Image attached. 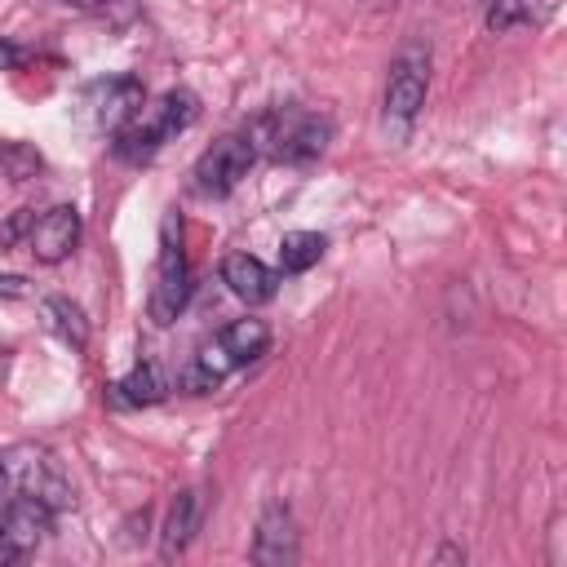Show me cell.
I'll list each match as a JSON object with an SVG mask.
<instances>
[{
    "instance_id": "7402d4cb",
    "label": "cell",
    "mask_w": 567,
    "mask_h": 567,
    "mask_svg": "<svg viewBox=\"0 0 567 567\" xmlns=\"http://www.w3.org/2000/svg\"><path fill=\"white\" fill-rule=\"evenodd\" d=\"M434 563H465V549H461V545H439Z\"/></svg>"
},
{
    "instance_id": "9c48e42d",
    "label": "cell",
    "mask_w": 567,
    "mask_h": 567,
    "mask_svg": "<svg viewBox=\"0 0 567 567\" xmlns=\"http://www.w3.org/2000/svg\"><path fill=\"white\" fill-rule=\"evenodd\" d=\"M146 106V89L137 75H106L89 89V111H93V124L102 133H120L124 124H133V115Z\"/></svg>"
},
{
    "instance_id": "6da1fadb",
    "label": "cell",
    "mask_w": 567,
    "mask_h": 567,
    "mask_svg": "<svg viewBox=\"0 0 567 567\" xmlns=\"http://www.w3.org/2000/svg\"><path fill=\"white\" fill-rule=\"evenodd\" d=\"M195 120H199V97H195L190 89H168V93H159L155 102H146V106L133 115V124H124V128L115 133L111 146H115L120 159L146 164V159H155L177 133H186Z\"/></svg>"
},
{
    "instance_id": "3957f363",
    "label": "cell",
    "mask_w": 567,
    "mask_h": 567,
    "mask_svg": "<svg viewBox=\"0 0 567 567\" xmlns=\"http://www.w3.org/2000/svg\"><path fill=\"white\" fill-rule=\"evenodd\" d=\"M430 40L412 35L399 44V53L390 58V75H385V128L390 137H408L421 106H425V93H430Z\"/></svg>"
},
{
    "instance_id": "5bb4252c",
    "label": "cell",
    "mask_w": 567,
    "mask_h": 567,
    "mask_svg": "<svg viewBox=\"0 0 567 567\" xmlns=\"http://www.w3.org/2000/svg\"><path fill=\"white\" fill-rule=\"evenodd\" d=\"M213 341L221 346V354L230 359V368H248V363H257L270 350V323L244 315V319H230Z\"/></svg>"
},
{
    "instance_id": "d4e9b609",
    "label": "cell",
    "mask_w": 567,
    "mask_h": 567,
    "mask_svg": "<svg viewBox=\"0 0 567 567\" xmlns=\"http://www.w3.org/2000/svg\"><path fill=\"white\" fill-rule=\"evenodd\" d=\"M372 4H377V9H394L399 0H372Z\"/></svg>"
},
{
    "instance_id": "9a60e30c",
    "label": "cell",
    "mask_w": 567,
    "mask_h": 567,
    "mask_svg": "<svg viewBox=\"0 0 567 567\" xmlns=\"http://www.w3.org/2000/svg\"><path fill=\"white\" fill-rule=\"evenodd\" d=\"M328 252V235L319 230H288L279 239V270L284 275H306L310 266H319Z\"/></svg>"
},
{
    "instance_id": "4fadbf2b",
    "label": "cell",
    "mask_w": 567,
    "mask_h": 567,
    "mask_svg": "<svg viewBox=\"0 0 567 567\" xmlns=\"http://www.w3.org/2000/svg\"><path fill=\"white\" fill-rule=\"evenodd\" d=\"M168 377H164V368L155 363V359H142V363H133L115 385H111V399L120 403V408H155V403H164L168 399Z\"/></svg>"
},
{
    "instance_id": "ffe728a7",
    "label": "cell",
    "mask_w": 567,
    "mask_h": 567,
    "mask_svg": "<svg viewBox=\"0 0 567 567\" xmlns=\"http://www.w3.org/2000/svg\"><path fill=\"white\" fill-rule=\"evenodd\" d=\"M22 62H27V49H18V44L0 40V71H18Z\"/></svg>"
},
{
    "instance_id": "7a4b0ae2",
    "label": "cell",
    "mask_w": 567,
    "mask_h": 567,
    "mask_svg": "<svg viewBox=\"0 0 567 567\" xmlns=\"http://www.w3.org/2000/svg\"><path fill=\"white\" fill-rule=\"evenodd\" d=\"M248 137H252L257 151H266L279 164H310V159H319L328 151L332 120L315 115L306 106H275V111L252 120Z\"/></svg>"
},
{
    "instance_id": "8fae6325",
    "label": "cell",
    "mask_w": 567,
    "mask_h": 567,
    "mask_svg": "<svg viewBox=\"0 0 567 567\" xmlns=\"http://www.w3.org/2000/svg\"><path fill=\"white\" fill-rule=\"evenodd\" d=\"M221 284L248 306H266L279 292V275L252 252H226L221 257Z\"/></svg>"
},
{
    "instance_id": "5b68a950",
    "label": "cell",
    "mask_w": 567,
    "mask_h": 567,
    "mask_svg": "<svg viewBox=\"0 0 567 567\" xmlns=\"http://www.w3.org/2000/svg\"><path fill=\"white\" fill-rule=\"evenodd\" d=\"M53 518L58 509L44 505L40 496H13L4 509H0V567H13V563H27L44 536L53 532Z\"/></svg>"
},
{
    "instance_id": "52a82bcc",
    "label": "cell",
    "mask_w": 567,
    "mask_h": 567,
    "mask_svg": "<svg viewBox=\"0 0 567 567\" xmlns=\"http://www.w3.org/2000/svg\"><path fill=\"white\" fill-rule=\"evenodd\" d=\"M248 558L257 567H292L301 558V532H297V518L284 501H270L252 527V549Z\"/></svg>"
},
{
    "instance_id": "e0dca14e",
    "label": "cell",
    "mask_w": 567,
    "mask_h": 567,
    "mask_svg": "<svg viewBox=\"0 0 567 567\" xmlns=\"http://www.w3.org/2000/svg\"><path fill=\"white\" fill-rule=\"evenodd\" d=\"M40 168H44V155L31 142H0V173L9 182H31L40 177Z\"/></svg>"
},
{
    "instance_id": "cb8c5ba5",
    "label": "cell",
    "mask_w": 567,
    "mask_h": 567,
    "mask_svg": "<svg viewBox=\"0 0 567 567\" xmlns=\"http://www.w3.org/2000/svg\"><path fill=\"white\" fill-rule=\"evenodd\" d=\"M4 483H9V470H4V456H0V492H4Z\"/></svg>"
},
{
    "instance_id": "ba28073f",
    "label": "cell",
    "mask_w": 567,
    "mask_h": 567,
    "mask_svg": "<svg viewBox=\"0 0 567 567\" xmlns=\"http://www.w3.org/2000/svg\"><path fill=\"white\" fill-rule=\"evenodd\" d=\"M4 470L18 478V487L27 492V496H40L44 505H53V509H66L75 496H71V483H66V474H62V465L49 456V452H40V447H18L13 456H4Z\"/></svg>"
},
{
    "instance_id": "603a6c76",
    "label": "cell",
    "mask_w": 567,
    "mask_h": 567,
    "mask_svg": "<svg viewBox=\"0 0 567 567\" xmlns=\"http://www.w3.org/2000/svg\"><path fill=\"white\" fill-rule=\"evenodd\" d=\"M66 4H75V9H84V13H106V9H111V0H66Z\"/></svg>"
},
{
    "instance_id": "30bf717a",
    "label": "cell",
    "mask_w": 567,
    "mask_h": 567,
    "mask_svg": "<svg viewBox=\"0 0 567 567\" xmlns=\"http://www.w3.org/2000/svg\"><path fill=\"white\" fill-rule=\"evenodd\" d=\"M80 235H84L80 213H75L71 204H53V208H44V213L35 217V226H31V235H27V248H31L35 261L62 266V261L80 248Z\"/></svg>"
},
{
    "instance_id": "7c38bea8",
    "label": "cell",
    "mask_w": 567,
    "mask_h": 567,
    "mask_svg": "<svg viewBox=\"0 0 567 567\" xmlns=\"http://www.w3.org/2000/svg\"><path fill=\"white\" fill-rule=\"evenodd\" d=\"M204 509H208V496L204 487H182L168 505V518L159 527V554L164 558H177L186 554V545L199 536V523H204Z\"/></svg>"
},
{
    "instance_id": "2e32d148",
    "label": "cell",
    "mask_w": 567,
    "mask_h": 567,
    "mask_svg": "<svg viewBox=\"0 0 567 567\" xmlns=\"http://www.w3.org/2000/svg\"><path fill=\"white\" fill-rule=\"evenodd\" d=\"M44 315H49L53 332H58L71 350H84V346H89V319H84V310H80L71 297H62V292L44 297Z\"/></svg>"
},
{
    "instance_id": "44dd1931",
    "label": "cell",
    "mask_w": 567,
    "mask_h": 567,
    "mask_svg": "<svg viewBox=\"0 0 567 567\" xmlns=\"http://www.w3.org/2000/svg\"><path fill=\"white\" fill-rule=\"evenodd\" d=\"M27 279L22 275H0V297H27Z\"/></svg>"
},
{
    "instance_id": "8992f818",
    "label": "cell",
    "mask_w": 567,
    "mask_h": 567,
    "mask_svg": "<svg viewBox=\"0 0 567 567\" xmlns=\"http://www.w3.org/2000/svg\"><path fill=\"white\" fill-rule=\"evenodd\" d=\"M252 164H257L252 137H248V133H226V137H217V142L195 159V186H199L204 195H230V190L248 177Z\"/></svg>"
},
{
    "instance_id": "d6986e66",
    "label": "cell",
    "mask_w": 567,
    "mask_h": 567,
    "mask_svg": "<svg viewBox=\"0 0 567 567\" xmlns=\"http://www.w3.org/2000/svg\"><path fill=\"white\" fill-rule=\"evenodd\" d=\"M31 226H35V208H13V213H9V221L0 226V244H4V248H13V244H27Z\"/></svg>"
},
{
    "instance_id": "ac0fdd59",
    "label": "cell",
    "mask_w": 567,
    "mask_h": 567,
    "mask_svg": "<svg viewBox=\"0 0 567 567\" xmlns=\"http://www.w3.org/2000/svg\"><path fill=\"white\" fill-rule=\"evenodd\" d=\"M523 22H532V0H487V9H483V27L492 35H505Z\"/></svg>"
},
{
    "instance_id": "277c9868",
    "label": "cell",
    "mask_w": 567,
    "mask_h": 567,
    "mask_svg": "<svg viewBox=\"0 0 567 567\" xmlns=\"http://www.w3.org/2000/svg\"><path fill=\"white\" fill-rule=\"evenodd\" d=\"M190 301V261L182 248V230L173 217H164L159 226V257H155V284H151V319L159 328H168Z\"/></svg>"
}]
</instances>
